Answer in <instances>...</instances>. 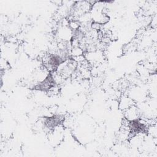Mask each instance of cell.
<instances>
[{"mask_svg":"<svg viewBox=\"0 0 157 157\" xmlns=\"http://www.w3.org/2000/svg\"><path fill=\"white\" fill-rule=\"evenodd\" d=\"M124 118L128 121H136L140 117V112L138 108L134 105L124 111Z\"/></svg>","mask_w":157,"mask_h":157,"instance_id":"1","label":"cell"},{"mask_svg":"<svg viewBox=\"0 0 157 157\" xmlns=\"http://www.w3.org/2000/svg\"><path fill=\"white\" fill-rule=\"evenodd\" d=\"M120 102H119V108L123 110L124 111L127 110L130 107L135 105L134 101L128 95H123L121 96L120 98Z\"/></svg>","mask_w":157,"mask_h":157,"instance_id":"2","label":"cell"},{"mask_svg":"<svg viewBox=\"0 0 157 157\" xmlns=\"http://www.w3.org/2000/svg\"><path fill=\"white\" fill-rule=\"evenodd\" d=\"M71 53L74 57L79 56L83 55V50L79 47H72L71 49Z\"/></svg>","mask_w":157,"mask_h":157,"instance_id":"3","label":"cell"}]
</instances>
